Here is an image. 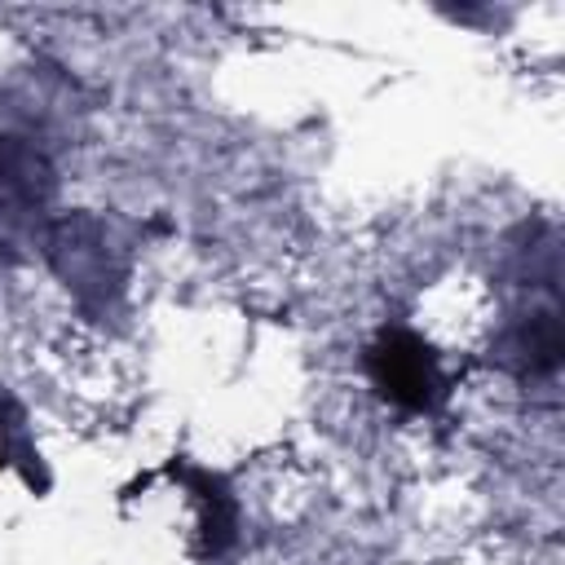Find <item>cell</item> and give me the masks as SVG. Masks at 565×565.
Listing matches in <instances>:
<instances>
[{"instance_id":"cell-2","label":"cell","mask_w":565,"mask_h":565,"mask_svg":"<svg viewBox=\"0 0 565 565\" xmlns=\"http://www.w3.org/2000/svg\"><path fill=\"white\" fill-rule=\"evenodd\" d=\"M366 380L384 402H393L402 411H415V415L437 411L450 393L441 358L411 327H384L366 344Z\"/></svg>"},{"instance_id":"cell-1","label":"cell","mask_w":565,"mask_h":565,"mask_svg":"<svg viewBox=\"0 0 565 565\" xmlns=\"http://www.w3.org/2000/svg\"><path fill=\"white\" fill-rule=\"evenodd\" d=\"M53 203V163L26 137H0V256L44 247Z\"/></svg>"},{"instance_id":"cell-3","label":"cell","mask_w":565,"mask_h":565,"mask_svg":"<svg viewBox=\"0 0 565 565\" xmlns=\"http://www.w3.org/2000/svg\"><path fill=\"white\" fill-rule=\"evenodd\" d=\"M494 353L521 380L556 375V362H561V309H556V300H547V305H539L530 313H516L503 327Z\"/></svg>"}]
</instances>
